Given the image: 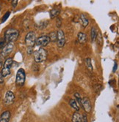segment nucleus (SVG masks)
Listing matches in <instances>:
<instances>
[{
	"instance_id": "nucleus-1",
	"label": "nucleus",
	"mask_w": 119,
	"mask_h": 122,
	"mask_svg": "<svg viewBox=\"0 0 119 122\" xmlns=\"http://www.w3.org/2000/svg\"><path fill=\"white\" fill-rule=\"evenodd\" d=\"M18 35H19V31L17 29L10 28V29H8L5 32L4 39L6 40V42L7 43L8 42H13L18 39Z\"/></svg>"
},
{
	"instance_id": "nucleus-2",
	"label": "nucleus",
	"mask_w": 119,
	"mask_h": 122,
	"mask_svg": "<svg viewBox=\"0 0 119 122\" xmlns=\"http://www.w3.org/2000/svg\"><path fill=\"white\" fill-rule=\"evenodd\" d=\"M48 53L46 49L44 48H40L38 50L35 51L34 53V59L37 63H41L47 59Z\"/></svg>"
},
{
	"instance_id": "nucleus-3",
	"label": "nucleus",
	"mask_w": 119,
	"mask_h": 122,
	"mask_svg": "<svg viewBox=\"0 0 119 122\" xmlns=\"http://www.w3.org/2000/svg\"><path fill=\"white\" fill-rule=\"evenodd\" d=\"M26 78V74L24 69L20 68L16 74V83L18 86H23L25 83Z\"/></svg>"
},
{
	"instance_id": "nucleus-4",
	"label": "nucleus",
	"mask_w": 119,
	"mask_h": 122,
	"mask_svg": "<svg viewBox=\"0 0 119 122\" xmlns=\"http://www.w3.org/2000/svg\"><path fill=\"white\" fill-rule=\"evenodd\" d=\"M13 62V59L10 58V57L7 58L5 61L4 66H3V68L2 70V74L4 76V77L10 74V69H11V67H12Z\"/></svg>"
},
{
	"instance_id": "nucleus-5",
	"label": "nucleus",
	"mask_w": 119,
	"mask_h": 122,
	"mask_svg": "<svg viewBox=\"0 0 119 122\" xmlns=\"http://www.w3.org/2000/svg\"><path fill=\"white\" fill-rule=\"evenodd\" d=\"M36 41V35L34 31H29L25 37V43L27 47H32L35 46Z\"/></svg>"
},
{
	"instance_id": "nucleus-6",
	"label": "nucleus",
	"mask_w": 119,
	"mask_h": 122,
	"mask_svg": "<svg viewBox=\"0 0 119 122\" xmlns=\"http://www.w3.org/2000/svg\"><path fill=\"white\" fill-rule=\"evenodd\" d=\"M50 38L49 36L47 35H42L40 36L39 37L36 38V41L35 43L38 46H40L41 48L46 46L50 42Z\"/></svg>"
},
{
	"instance_id": "nucleus-7",
	"label": "nucleus",
	"mask_w": 119,
	"mask_h": 122,
	"mask_svg": "<svg viewBox=\"0 0 119 122\" xmlns=\"http://www.w3.org/2000/svg\"><path fill=\"white\" fill-rule=\"evenodd\" d=\"M13 47H14V46H13V42H8L2 49L1 54H0V59H3L4 58L7 56L8 55L13 51Z\"/></svg>"
},
{
	"instance_id": "nucleus-8",
	"label": "nucleus",
	"mask_w": 119,
	"mask_h": 122,
	"mask_svg": "<svg viewBox=\"0 0 119 122\" xmlns=\"http://www.w3.org/2000/svg\"><path fill=\"white\" fill-rule=\"evenodd\" d=\"M66 43V38H65L64 32L62 30H59L57 32V44L59 48H62Z\"/></svg>"
},
{
	"instance_id": "nucleus-9",
	"label": "nucleus",
	"mask_w": 119,
	"mask_h": 122,
	"mask_svg": "<svg viewBox=\"0 0 119 122\" xmlns=\"http://www.w3.org/2000/svg\"><path fill=\"white\" fill-rule=\"evenodd\" d=\"M82 107H83L86 113H90L91 112L92 105L88 97H83L82 99Z\"/></svg>"
},
{
	"instance_id": "nucleus-10",
	"label": "nucleus",
	"mask_w": 119,
	"mask_h": 122,
	"mask_svg": "<svg viewBox=\"0 0 119 122\" xmlns=\"http://www.w3.org/2000/svg\"><path fill=\"white\" fill-rule=\"evenodd\" d=\"M14 100H15V95L14 94L10 92V91H8L6 92L5 94V98H4V102L5 105H11L14 102Z\"/></svg>"
},
{
	"instance_id": "nucleus-11",
	"label": "nucleus",
	"mask_w": 119,
	"mask_h": 122,
	"mask_svg": "<svg viewBox=\"0 0 119 122\" xmlns=\"http://www.w3.org/2000/svg\"><path fill=\"white\" fill-rule=\"evenodd\" d=\"M10 112L8 110L3 112L0 116V122H9L10 119Z\"/></svg>"
},
{
	"instance_id": "nucleus-12",
	"label": "nucleus",
	"mask_w": 119,
	"mask_h": 122,
	"mask_svg": "<svg viewBox=\"0 0 119 122\" xmlns=\"http://www.w3.org/2000/svg\"><path fill=\"white\" fill-rule=\"evenodd\" d=\"M77 37H78V41L82 44L85 43L86 40H87V35H86L85 33H82V32L79 33L78 35H77Z\"/></svg>"
},
{
	"instance_id": "nucleus-13",
	"label": "nucleus",
	"mask_w": 119,
	"mask_h": 122,
	"mask_svg": "<svg viewBox=\"0 0 119 122\" xmlns=\"http://www.w3.org/2000/svg\"><path fill=\"white\" fill-rule=\"evenodd\" d=\"M60 13V10L58 9V8H55L51 10L50 12H49V14H50V18H56Z\"/></svg>"
},
{
	"instance_id": "nucleus-14",
	"label": "nucleus",
	"mask_w": 119,
	"mask_h": 122,
	"mask_svg": "<svg viewBox=\"0 0 119 122\" xmlns=\"http://www.w3.org/2000/svg\"><path fill=\"white\" fill-rule=\"evenodd\" d=\"M72 122H82V116L78 112H75L72 117Z\"/></svg>"
},
{
	"instance_id": "nucleus-15",
	"label": "nucleus",
	"mask_w": 119,
	"mask_h": 122,
	"mask_svg": "<svg viewBox=\"0 0 119 122\" xmlns=\"http://www.w3.org/2000/svg\"><path fill=\"white\" fill-rule=\"evenodd\" d=\"M80 20H82V24L83 26V27H86L88 24H89V21H88V18L86 17L84 14H82L81 16H80Z\"/></svg>"
},
{
	"instance_id": "nucleus-16",
	"label": "nucleus",
	"mask_w": 119,
	"mask_h": 122,
	"mask_svg": "<svg viewBox=\"0 0 119 122\" xmlns=\"http://www.w3.org/2000/svg\"><path fill=\"white\" fill-rule=\"evenodd\" d=\"M70 105L71 106V107L72 108H74L76 111H79V105H78V104L77 103V102H76V100L75 99H71L70 100Z\"/></svg>"
},
{
	"instance_id": "nucleus-17",
	"label": "nucleus",
	"mask_w": 119,
	"mask_h": 122,
	"mask_svg": "<svg viewBox=\"0 0 119 122\" xmlns=\"http://www.w3.org/2000/svg\"><path fill=\"white\" fill-rule=\"evenodd\" d=\"M97 37V30L95 27H93L91 29V40L93 42L95 41L96 38Z\"/></svg>"
},
{
	"instance_id": "nucleus-18",
	"label": "nucleus",
	"mask_w": 119,
	"mask_h": 122,
	"mask_svg": "<svg viewBox=\"0 0 119 122\" xmlns=\"http://www.w3.org/2000/svg\"><path fill=\"white\" fill-rule=\"evenodd\" d=\"M74 97H75V100L78 104L79 107H82V98L80 97V94L79 93H75Z\"/></svg>"
},
{
	"instance_id": "nucleus-19",
	"label": "nucleus",
	"mask_w": 119,
	"mask_h": 122,
	"mask_svg": "<svg viewBox=\"0 0 119 122\" xmlns=\"http://www.w3.org/2000/svg\"><path fill=\"white\" fill-rule=\"evenodd\" d=\"M85 64L87 68L90 70V71H93V65L91 63V59L90 58H87L85 59Z\"/></svg>"
},
{
	"instance_id": "nucleus-20",
	"label": "nucleus",
	"mask_w": 119,
	"mask_h": 122,
	"mask_svg": "<svg viewBox=\"0 0 119 122\" xmlns=\"http://www.w3.org/2000/svg\"><path fill=\"white\" fill-rule=\"evenodd\" d=\"M49 37L51 41L55 42V41L57 40V32H56V31H53V32H51Z\"/></svg>"
},
{
	"instance_id": "nucleus-21",
	"label": "nucleus",
	"mask_w": 119,
	"mask_h": 122,
	"mask_svg": "<svg viewBox=\"0 0 119 122\" xmlns=\"http://www.w3.org/2000/svg\"><path fill=\"white\" fill-rule=\"evenodd\" d=\"M10 15V11H8V12H7L4 15V16L2 17V23H4V22H5L7 20V18H9Z\"/></svg>"
},
{
	"instance_id": "nucleus-22",
	"label": "nucleus",
	"mask_w": 119,
	"mask_h": 122,
	"mask_svg": "<svg viewBox=\"0 0 119 122\" xmlns=\"http://www.w3.org/2000/svg\"><path fill=\"white\" fill-rule=\"evenodd\" d=\"M7 42L6 40L3 38L1 41H0V48H1V49H3L4 47L7 45Z\"/></svg>"
},
{
	"instance_id": "nucleus-23",
	"label": "nucleus",
	"mask_w": 119,
	"mask_h": 122,
	"mask_svg": "<svg viewBox=\"0 0 119 122\" xmlns=\"http://www.w3.org/2000/svg\"><path fill=\"white\" fill-rule=\"evenodd\" d=\"M82 122H88V117L86 114H83L82 116Z\"/></svg>"
},
{
	"instance_id": "nucleus-24",
	"label": "nucleus",
	"mask_w": 119,
	"mask_h": 122,
	"mask_svg": "<svg viewBox=\"0 0 119 122\" xmlns=\"http://www.w3.org/2000/svg\"><path fill=\"white\" fill-rule=\"evenodd\" d=\"M32 48H33L32 47H27V53L29 55L32 54V52H33V49H32Z\"/></svg>"
},
{
	"instance_id": "nucleus-25",
	"label": "nucleus",
	"mask_w": 119,
	"mask_h": 122,
	"mask_svg": "<svg viewBox=\"0 0 119 122\" xmlns=\"http://www.w3.org/2000/svg\"><path fill=\"white\" fill-rule=\"evenodd\" d=\"M18 0H13V1H12V5H13V8H16V7L18 5Z\"/></svg>"
},
{
	"instance_id": "nucleus-26",
	"label": "nucleus",
	"mask_w": 119,
	"mask_h": 122,
	"mask_svg": "<svg viewBox=\"0 0 119 122\" xmlns=\"http://www.w3.org/2000/svg\"><path fill=\"white\" fill-rule=\"evenodd\" d=\"M4 83V76L2 74V72H0V83Z\"/></svg>"
},
{
	"instance_id": "nucleus-27",
	"label": "nucleus",
	"mask_w": 119,
	"mask_h": 122,
	"mask_svg": "<svg viewBox=\"0 0 119 122\" xmlns=\"http://www.w3.org/2000/svg\"><path fill=\"white\" fill-rule=\"evenodd\" d=\"M2 65H3V61H2V59H0V69L2 68Z\"/></svg>"
},
{
	"instance_id": "nucleus-28",
	"label": "nucleus",
	"mask_w": 119,
	"mask_h": 122,
	"mask_svg": "<svg viewBox=\"0 0 119 122\" xmlns=\"http://www.w3.org/2000/svg\"><path fill=\"white\" fill-rule=\"evenodd\" d=\"M117 69V63L115 62V65H114V68H113V72H115Z\"/></svg>"
},
{
	"instance_id": "nucleus-29",
	"label": "nucleus",
	"mask_w": 119,
	"mask_h": 122,
	"mask_svg": "<svg viewBox=\"0 0 119 122\" xmlns=\"http://www.w3.org/2000/svg\"><path fill=\"white\" fill-rule=\"evenodd\" d=\"M0 10H1V7H0Z\"/></svg>"
}]
</instances>
